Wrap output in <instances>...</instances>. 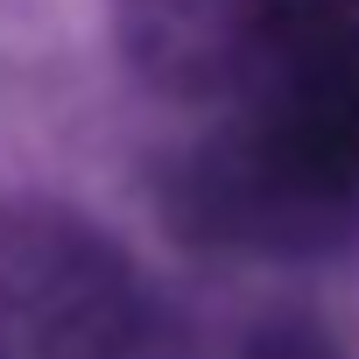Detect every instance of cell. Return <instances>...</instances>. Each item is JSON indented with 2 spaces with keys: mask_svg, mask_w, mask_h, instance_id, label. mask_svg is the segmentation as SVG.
<instances>
[{
  "mask_svg": "<svg viewBox=\"0 0 359 359\" xmlns=\"http://www.w3.org/2000/svg\"><path fill=\"white\" fill-rule=\"evenodd\" d=\"M268 0H120L134 71L169 99H247L261 78Z\"/></svg>",
  "mask_w": 359,
  "mask_h": 359,
  "instance_id": "obj_3",
  "label": "cell"
},
{
  "mask_svg": "<svg viewBox=\"0 0 359 359\" xmlns=\"http://www.w3.org/2000/svg\"><path fill=\"white\" fill-rule=\"evenodd\" d=\"M134 261L57 205H0V359H134Z\"/></svg>",
  "mask_w": 359,
  "mask_h": 359,
  "instance_id": "obj_2",
  "label": "cell"
},
{
  "mask_svg": "<svg viewBox=\"0 0 359 359\" xmlns=\"http://www.w3.org/2000/svg\"><path fill=\"white\" fill-rule=\"evenodd\" d=\"M176 219L205 247L331 254L359 233V155L282 99H247L176 169Z\"/></svg>",
  "mask_w": 359,
  "mask_h": 359,
  "instance_id": "obj_1",
  "label": "cell"
}]
</instances>
